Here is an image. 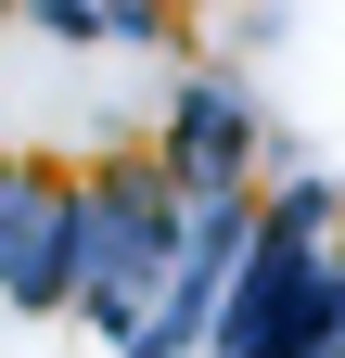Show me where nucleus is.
Segmentation results:
<instances>
[{
	"mask_svg": "<svg viewBox=\"0 0 345 358\" xmlns=\"http://www.w3.org/2000/svg\"><path fill=\"white\" fill-rule=\"evenodd\" d=\"M179 231H192V192H179L154 154L77 179V282H64V307H77V320H103V333H128V320L154 307Z\"/></svg>",
	"mask_w": 345,
	"mask_h": 358,
	"instance_id": "obj_1",
	"label": "nucleus"
},
{
	"mask_svg": "<svg viewBox=\"0 0 345 358\" xmlns=\"http://www.w3.org/2000/svg\"><path fill=\"white\" fill-rule=\"evenodd\" d=\"M154 166L179 179V192H256V166H269V115H256L243 77H179L166 90V128H154Z\"/></svg>",
	"mask_w": 345,
	"mask_h": 358,
	"instance_id": "obj_2",
	"label": "nucleus"
},
{
	"mask_svg": "<svg viewBox=\"0 0 345 358\" xmlns=\"http://www.w3.org/2000/svg\"><path fill=\"white\" fill-rule=\"evenodd\" d=\"M64 282H77V179L0 166V294L13 307H64Z\"/></svg>",
	"mask_w": 345,
	"mask_h": 358,
	"instance_id": "obj_3",
	"label": "nucleus"
},
{
	"mask_svg": "<svg viewBox=\"0 0 345 358\" xmlns=\"http://www.w3.org/2000/svg\"><path fill=\"white\" fill-rule=\"evenodd\" d=\"M332 256H345V217H332Z\"/></svg>",
	"mask_w": 345,
	"mask_h": 358,
	"instance_id": "obj_4",
	"label": "nucleus"
}]
</instances>
